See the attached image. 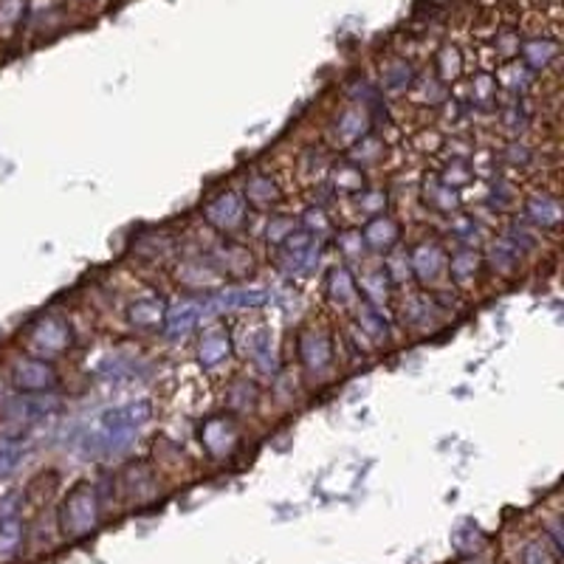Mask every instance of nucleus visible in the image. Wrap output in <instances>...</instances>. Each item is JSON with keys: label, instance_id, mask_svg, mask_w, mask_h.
<instances>
[{"label": "nucleus", "instance_id": "obj_40", "mask_svg": "<svg viewBox=\"0 0 564 564\" xmlns=\"http://www.w3.org/2000/svg\"><path fill=\"white\" fill-rule=\"evenodd\" d=\"M20 18V0H0V29H12Z\"/></svg>", "mask_w": 564, "mask_h": 564}, {"label": "nucleus", "instance_id": "obj_8", "mask_svg": "<svg viewBox=\"0 0 564 564\" xmlns=\"http://www.w3.org/2000/svg\"><path fill=\"white\" fill-rule=\"evenodd\" d=\"M116 486H119V494L124 500L133 502V506H144V502H153L159 497V475L148 463H133V466L124 468Z\"/></svg>", "mask_w": 564, "mask_h": 564}, {"label": "nucleus", "instance_id": "obj_13", "mask_svg": "<svg viewBox=\"0 0 564 564\" xmlns=\"http://www.w3.org/2000/svg\"><path fill=\"white\" fill-rule=\"evenodd\" d=\"M164 316H167V302L159 294H144L128 305V322L144 334H161Z\"/></svg>", "mask_w": 564, "mask_h": 564}, {"label": "nucleus", "instance_id": "obj_36", "mask_svg": "<svg viewBox=\"0 0 564 564\" xmlns=\"http://www.w3.org/2000/svg\"><path fill=\"white\" fill-rule=\"evenodd\" d=\"M296 229H300V220L291 218V215H271L269 224H265V240H269V246L276 249V246L285 243Z\"/></svg>", "mask_w": 564, "mask_h": 564}, {"label": "nucleus", "instance_id": "obj_14", "mask_svg": "<svg viewBox=\"0 0 564 564\" xmlns=\"http://www.w3.org/2000/svg\"><path fill=\"white\" fill-rule=\"evenodd\" d=\"M522 220L531 224L533 229H556L562 224V204L551 193H533L522 204Z\"/></svg>", "mask_w": 564, "mask_h": 564}, {"label": "nucleus", "instance_id": "obj_33", "mask_svg": "<svg viewBox=\"0 0 564 564\" xmlns=\"http://www.w3.org/2000/svg\"><path fill=\"white\" fill-rule=\"evenodd\" d=\"M352 198H356V209H359V215H365V220L384 215L387 206H390V195H387V189H379V186H365Z\"/></svg>", "mask_w": 564, "mask_h": 564}, {"label": "nucleus", "instance_id": "obj_20", "mask_svg": "<svg viewBox=\"0 0 564 564\" xmlns=\"http://www.w3.org/2000/svg\"><path fill=\"white\" fill-rule=\"evenodd\" d=\"M482 263L491 265V269L497 271V274L511 276V274H517V269H520L522 251L517 249V246H513L511 240L506 238V235H500V238H494L491 243L486 246Z\"/></svg>", "mask_w": 564, "mask_h": 564}, {"label": "nucleus", "instance_id": "obj_1", "mask_svg": "<svg viewBox=\"0 0 564 564\" xmlns=\"http://www.w3.org/2000/svg\"><path fill=\"white\" fill-rule=\"evenodd\" d=\"M102 520V500L94 482H79L59 506L57 528L65 539H83L97 531Z\"/></svg>", "mask_w": 564, "mask_h": 564}, {"label": "nucleus", "instance_id": "obj_17", "mask_svg": "<svg viewBox=\"0 0 564 564\" xmlns=\"http://www.w3.org/2000/svg\"><path fill=\"white\" fill-rule=\"evenodd\" d=\"M325 291H327V300L334 302L336 308L352 311L361 302L359 289H356V274H352V269L347 263L334 265V269L327 271Z\"/></svg>", "mask_w": 564, "mask_h": 564}, {"label": "nucleus", "instance_id": "obj_5", "mask_svg": "<svg viewBox=\"0 0 564 564\" xmlns=\"http://www.w3.org/2000/svg\"><path fill=\"white\" fill-rule=\"evenodd\" d=\"M200 449L212 457V460H229L235 457V452L240 449L243 435H240L238 417L231 415H212L200 423L198 430Z\"/></svg>", "mask_w": 564, "mask_h": 564}, {"label": "nucleus", "instance_id": "obj_25", "mask_svg": "<svg viewBox=\"0 0 564 564\" xmlns=\"http://www.w3.org/2000/svg\"><path fill=\"white\" fill-rule=\"evenodd\" d=\"M198 322H200V308H195V305H189V302H181V305H173V308L167 305V316H164L161 334L178 339V336L193 334L195 327H198Z\"/></svg>", "mask_w": 564, "mask_h": 564}, {"label": "nucleus", "instance_id": "obj_34", "mask_svg": "<svg viewBox=\"0 0 564 564\" xmlns=\"http://www.w3.org/2000/svg\"><path fill=\"white\" fill-rule=\"evenodd\" d=\"M435 68H437V79H441L443 85H455L457 79L463 77V57L457 48H452V45H446L441 54H437L435 59Z\"/></svg>", "mask_w": 564, "mask_h": 564}, {"label": "nucleus", "instance_id": "obj_24", "mask_svg": "<svg viewBox=\"0 0 564 564\" xmlns=\"http://www.w3.org/2000/svg\"><path fill=\"white\" fill-rule=\"evenodd\" d=\"M257 401H260V387H257L254 379H240L231 381L226 387V406H229L231 415H246V412H254Z\"/></svg>", "mask_w": 564, "mask_h": 564}, {"label": "nucleus", "instance_id": "obj_31", "mask_svg": "<svg viewBox=\"0 0 564 564\" xmlns=\"http://www.w3.org/2000/svg\"><path fill=\"white\" fill-rule=\"evenodd\" d=\"M471 105L480 110H494L500 105V85L494 74H480L471 79Z\"/></svg>", "mask_w": 564, "mask_h": 564}, {"label": "nucleus", "instance_id": "obj_9", "mask_svg": "<svg viewBox=\"0 0 564 564\" xmlns=\"http://www.w3.org/2000/svg\"><path fill=\"white\" fill-rule=\"evenodd\" d=\"M370 130H372L370 108L361 102H350L339 110V116H336V122H334V128H330V133H334V141L339 144V148L350 150L352 144L365 139Z\"/></svg>", "mask_w": 564, "mask_h": 564}, {"label": "nucleus", "instance_id": "obj_11", "mask_svg": "<svg viewBox=\"0 0 564 564\" xmlns=\"http://www.w3.org/2000/svg\"><path fill=\"white\" fill-rule=\"evenodd\" d=\"M195 352H198V361L204 370H218L220 365H226V361L231 359V352H235V347H231V334L220 325L204 327V334L198 336Z\"/></svg>", "mask_w": 564, "mask_h": 564}, {"label": "nucleus", "instance_id": "obj_15", "mask_svg": "<svg viewBox=\"0 0 564 564\" xmlns=\"http://www.w3.org/2000/svg\"><path fill=\"white\" fill-rule=\"evenodd\" d=\"M356 289H359L361 302H367L372 308L384 311L395 285H392L390 276H387L384 265H367V269L359 271V276H356Z\"/></svg>", "mask_w": 564, "mask_h": 564}, {"label": "nucleus", "instance_id": "obj_30", "mask_svg": "<svg viewBox=\"0 0 564 564\" xmlns=\"http://www.w3.org/2000/svg\"><path fill=\"white\" fill-rule=\"evenodd\" d=\"M336 249H339L341 260H345L347 265L350 263H361L367 257V243L365 238H361V229L359 226H347V229H341L339 235H336Z\"/></svg>", "mask_w": 564, "mask_h": 564}, {"label": "nucleus", "instance_id": "obj_27", "mask_svg": "<svg viewBox=\"0 0 564 564\" xmlns=\"http://www.w3.org/2000/svg\"><path fill=\"white\" fill-rule=\"evenodd\" d=\"M517 564H562V553L545 536H531L517 551Z\"/></svg>", "mask_w": 564, "mask_h": 564}, {"label": "nucleus", "instance_id": "obj_29", "mask_svg": "<svg viewBox=\"0 0 564 564\" xmlns=\"http://www.w3.org/2000/svg\"><path fill=\"white\" fill-rule=\"evenodd\" d=\"M384 150H387L384 141H381L379 135H376L370 130V133H367L365 139L352 144L350 155H347V159H350L352 164H359L361 170H367V167H372V164H379V161L384 159Z\"/></svg>", "mask_w": 564, "mask_h": 564}, {"label": "nucleus", "instance_id": "obj_39", "mask_svg": "<svg viewBox=\"0 0 564 564\" xmlns=\"http://www.w3.org/2000/svg\"><path fill=\"white\" fill-rule=\"evenodd\" d=\"M330 218H327V212L322 209V206H308V209L302 212V220H300V229H305L308 235H314V238H319V235H325L327 229H330Z\"/></svg>", "mask_w": 564, "mask_h": 564}, {"label": "nucleus", "instance_id": "obj_28", "mask_svg": "<svg viewBox=\"0 0 564 564\" xmlns=\"http://www.w3.org/2000/svg\"><path fill=\"white\" fill-rule=\"evenodd\" d=\"M415 83V70L406 59H392L381 68V88L390 90V94H401V90H410Z\"/></svg>", "mask_w": 564, "mask_h": 564}, {"label": "nucleus", "instance_id": "obj_10", "mask_svg": "<svg viewBox=\"0 0 564 564\" xmlns=\"http://www.w3.org/2000/svg\"><path fill=\"white\" fill-rule=\"evenodd\" d=\"M437 311H441V294H426V291H415V294H406L398 316H401V325L412 327V330H430L437 322Z\"/></svg>", "mask_w": 564, "mask_h": 564}, {"label": "nucleus", "instance_id": "obj_22", "mask_svg": "<svg viewBox=\"0 0 564 564\" xmlns=\"http://www.w3.org/2000/svg\"><path fill=\"white\" fill-rule=\"evenodd\" d=\"M243 198L246 204L254 206V209H274V206L282 200V193L271 175L254 173L249 175V181H246Z\"/></svg>", "mask_w": 564, "mask_h": 564}, {"label": "nucleus", "instance_id": "obj_38", "mask_svg": "<svg viewBox=\"0 0 564 564\" xmlns=\"http://www.w3.org/2000/svg\"><path fill=\"white\" fill-rule=\"evenodd\" d=\"M502 161H506L508 167H513V170H528L533 164V150L528 148L525 141L511 139L506 144V150H502Z\"/></svg>", "mask_w": 564, "mask_h": 564}, {"label": "nucleus", "instance_id": "obj_21", "mask_svg": "<svg viewBox=\"0 0 564 564\" xmlns=\"http://www.w3.org/2000/svg\"><path fill=\"white\" fill-rule=\"evenodd\" d=\"M356 330L361 334V339L372 341V345H384L387 339H390V322H387L384 311L372 308V305H367V302H359L356 305Z\"/></svg>", "mask_w": 564, "mask_h": 564}, {"label": "nucleus", "instance_id": "obj_19", "mask_svg": "<svg viewBox=\"0 0 564 564\" xmlns=\"http://www.w3.org/2000/svg\"><path fill=\"white\" fill-rule=\"evenodd\" d=\"M421 198H423V204L430 206V212H435V215H455L463 204L460 195H457V189H452V186L443 184L437 175L423 178Z\"/></svg>", "mask_w": 564, "mask_h": 564}, {"label": "nucleus", "instance_id": "obj_16", "mask_svg": "<svg viewBox=\"0 0 564 564\" xmlns=\"http://www.w3.org/2000/svg\"><path fill=\"white\" fill-rule=\"evenodd\" d=\"M482 269V254L475 246H457L449 257H446V274L449 282H455L457 289H471Z\"/></svg>", "mask_w": 564, "mask_h": 564}, {"label": "nucleus", "instance_id": "obj_23", "mask_svg": "<svg viewBox=\"0 0 564 564\" xmlns=\"http://www.w3.org/2000/svg\"><path fill=\"white\" fill-rule=\"evenodd\" d=\"M367 186V175L359 164H352L350 159H345L341 164H334L330 167V189L336 195H347L352 198L356 193H361Z\"/></svg>", "mask_w": 564, "mask_h": 564}, {"label": "nucleus", "instance_id": "obj_7", "mask_svg": "<svg viewBox=\"0 0 564 564\" xmlns=\"http://www.w3.org/2000/svg\"><path fill=\"white\" fill-rule=\"evenodd\" d=\"M412 265V282H417L423 291L437 289V282L449 280L446 274V249L437 240H421L412 249H406Z\"/></svg>", "mask_w": 564, "mask_h": 564}, {"label": "nucleus", "instance_id": "obj_2", "mask_svg": "<svg viewBox=\"0 0 564 564\" xmlns=\"http://www.w3.org/2000/svg\"><path fill=\"white\" fill-rule=\"evenodd\" d=\"M20 345H23V352H29V356L54 361L70 350L74 330H70L68 319H63L59 314H43L23 330Z\"/></svg>", "mask_w": 564, "mask_h": 564}, {"label": "nucleus", "instance_id": "obj_18", "mask_svg": "<svg viewBox=\"0 0 564 564\" xmlns=\"http://www.w3.org/2000/svg\"><path fill=\"white\" fill-rule=\"evenodd\" d=\"M212 265L220 271V276H229V280H243L246 274H251L254 269V257L249 249L238 243H224L215 257H212Z\"/></svg>", "mask_w": 564, "mask_h": 564}, {"label": "nucleus", "instance_id": "obj_26", "mask_svg": "<svg viewBox=\"0 0 564 564\" xmlns=\"http://www.w3.org/2000/svg\"><path fill=\"white\" fill-rule=\"evenodd\" d=\"M178 280L189 289H212V285H218L224 276L220 271L212 265V260H184L178 265Z\"/></svg>", "mask_w": 564, "mask_h": 564}, {"label": "nucleus", "instance_id": "obj_35", "mask_svg": "<svg viewBox=\"0 0 564 564\" xmlns=\"http://www.w3.org/2000/svg\"><path fill=\"white\" fill-rule=\"evenodd\" d=\"M384 271L395 289L398 285H406V282H412V265H410V254H406V249H401V246H398V249L387 251Z\"/></svg>", "mask_w": 564, "mask_h": 564}, {"label": "nucleus", "instance_id": "obj_12", "mask_svg": "<svg viewBox=\"0 0 564 564\" xmlns=\"http://www.w3.org/2000/svg\"><path fill=\"white\" fill-rule=\"evenodd\" d=\"M361 229V238H365L367 249L379 251V254H387V251L398 249L401 246V224H398L392 215H376V218H367Z\"/></svg>", "mask_w": 564, "mask_h": 564}, {"label": "nucleus", "instance_id": "obj_6", "mask_svg": "<svg viewBox=\"0 0 564 564\" xmlns=\"http://www.w3.org/2000/svg\"><path fill=\"white\" fill-rule=\"evenodd\" d=\"M204 220L220 235H238L249 220V204L240 193L226 189L204 204Z\"/></svg>", "mask_w": 564, "mask_h": 564}, {"label": "nucleus", "instance_id": "obj_3", "mask_svg": "<svg viewBox=\"0 0 564 564\" xmlns=\"http://www.w3.org/2000/svg\"><path fill=\"white\" fill-rule=\"evenodd\" d=\"M296 359L308 379H327L336 365V341L330 330L322 325L302 327L296 334Z\"/></svg>", "mask_w": 564, "mask_h": 564}, {"label": "nucleus", "instance_id": "obj_37", "mask_svg": "<svg viewBox=\"0 0 564 564\" xmlns=\"http://www.w3.org/2000/svg\"><path fill=\"white\" fill-rule=\"evenodd\" d=\"M452 238L457 240V246H475L482 238V226L475 218L457 215L455 212V218H452Z\"/></svg>", "mask_w": 564, "mask_h": 564}, {"label": "nucleus", "instance_id": "obj_32", "mask_svg": "<svg viewBox=\"0 0 564 564\" xmlns=\"http://www.w3.org/2000/svg\"><path fill=\"white\" fill-rule=\"evenodd\" d=\"M437 178L443 181L452 189H460V186H468L477 178L475 167H471V159H449L443 164V170L437 173Z\"/></svg>", "mask_w": 564, "mask_h": 564}, {"label": "nucleus", "instance_id": "obj_4", "mask_svg": "<svg viewBox=\"0 0 564 564\" xmlns=\"http://www.w3.org/2000/svg\"><path fill=\"white\" fill-rule=\"evenodd\" d=\"M7 379H9V387H12L18 395H26V398L48 395V392L59 384L54 361L37 359V356H29V352H20L18 359L12 361Z\"/></svg>", "mask_w": 564, "mask_h": 564}]
</instances>
